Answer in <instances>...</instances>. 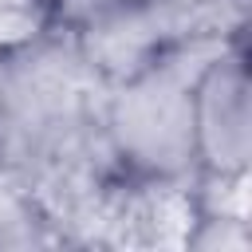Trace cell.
Returning <instances> with one entry per match:
<instances>
[{
    "instance_id": "obj_1",
    "label": "cell",
    "mask_w": 252,
    "mask_h": 252,
    "mask_svg": "<svg viewBox=\"0 0 252 252\" xmlns=\"http://www.w3.org/2000/svg\"><path fill=\"white\" fill-rule=\"evenodd\" d=\"M102 91L67 20L0 47V165L32 177L102 142Z\"/></svg>"
},
{
    "instance_id": "obj_2",
    "label": "cell",
    "mask_w": 252,
    "mask_h": 252,
    "mask_svg": "<svg viewBox=\"0 0 252 252\" xmlns=\"http://www.w3.org/2000/svg\"><path fill=\"white\" fill-rule=\"evenodd\" d=\"M217 47L169 51L142 71L106 83L102 134L118 169L134 181L189 185L197 177L193 146V75Z\"/></svg>"
},
{
    "instance_id": "obj_3",
    "label": "cell",
    "mask_w": 252,
    "mask_h": 252,
    "mask_svg": "<svg viewBox=\"0 0 252 252\" xmlns=\"http://www.w3.org/2000/svg\"><path fill=\"white\" fill-rule=\"evenodd\" d=\"M193 146L197 173L248 177L252 173V83L248 35L220 43L193 75Z\"/></svg>"
},
{
    "instance_id": "obj_4",
    "label": "cell",
    "mask_w": 252,
    "mask_h": 252,
    "mask_svg": "<svg viewBox=\"0 0 252 252\" xmlns=\"http://www.w3.org/2000/svg\"><path fill=\"white\" fill-rule=\"evenodd\" d=\"M0 248H63L51 213L8 165H0Z\"/></svg>"
},
{
    "instance_id": "obj_5",
    "label": "cell",
    "mask_w": 252,
    "mask_h": 252,
    "mask_svg": "<svg viewBox=\"0 0 252 252\" xmlns=\"http://www.w3.org/2000/svg\"><path fill=\"white\" fill-rule=\"evenodd\" d=\"M181 248H201V252H248L252 248V224L248 213L236 209H205L193 201V220L185 228Z\"/></svg>"
},
{
    "instance_id": "obj_6",
    "label": "cell",
    "mask_w": 252,
    "mask_h": 252,
    "mask_svg": "<svg viewBox=\"0 0 252 252\" xmlns=\"http://www.w3.org/2000/svg\"><path fill=\"white\" fill-rule=\"evenodd\" d=\"M59 20H63L59 0H0V47L32 39Z\"/></svg>"
},
{
    "instance_id": "obj_7",
    "label": "cell",
    "mask_w": 252,
    "mask_h": 252,
    "mask_svg": "<svg viewBox=\"0 0 252 252\" xmlns=\"http://www.w3.org/2000/svg\"><path fill=\"white\" fill-rule=\"evenodd\" d=\"M59 4H63V20H67L75 8H83V4H91V0H59Z\"/></svg>"
}]
</instances>
